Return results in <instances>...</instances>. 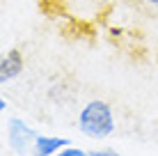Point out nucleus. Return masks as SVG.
<instances>
[{
    "mask_svg": "<svg viewBox=\"0 0 158 156\" xmlns=\"http://www.w3.org/2000/svg\"><path fill=\"white\" fill-rule=\"evenodd\" d=\"M78 129L87 138H108L115 131V117L106 101L94 99L80 110L78 117Z\"/></svg>",
    "mask_w": 158,
    "mask_h": 156,
    "instance_id": "1",
    "label": "nucleus"
},
{
    "mask_svg": "<svg viewBox=\"0 0 158 156\" xmlns=\"http://www.w3.org/2000/svg\"><path fill=\"white\" fill-rule=\"evenodd\" d=\"M37 133L19 117H12L7 122V147L16 154H25L35 147Z\"/></svg>",
    "mask_w": 158,
    "mask_h": 156,
    "instance_id": "2",
    "label": "nucleus"
},
{
    "mask_svg": "<svg viewBox=\"0 0 158 156\" xmlns=\"http://www.w3.org/2000/svg\"><path fill=\"white\" fill-rule=\"evenodd\" d=\"M23 71V55H21V51H7L2 55V60H0V83H9V80H14L19 74Z\"/></svg>",
    "mask_w": 158,
    "mask_h": 156,
    "instance_id": "3",
    "label": "nucleus"
},
{
    "mask_svg": "<svg viewBox=\"0 0 158 156\" xmlns=\"http://www.w3.org/2000/svg\"><path fill=\"white\" fill-rule=\"evenodd\" d=\"M64 138H55V136H37V142L32 147V156H55L60 149L67 147Z\"/></svg>",
    "mask_w": 158,
    "mask_h": 156,
    "instance_id": "4",
    "label": "nucleus"
},
{
    "mask_svg": "<svg viewBox=\"0 0 158 156\" xmlns=\"http://www.w3.org/2000/svg\"><path fill=\"white\" fill-rule=\"evenodd\" d=\"M55 156H87V152H83V149H78V147H71V145H67V147L60 149Z\"/></svg>",
    "mask_w": 158,
    "mask_h": 156,
    "instance_id": "5",
    "label": "nucleus"
},
{
    "mask_svg": "<svg viewBox=\"0 0 158 156\" xmlns=\"http://www.w3.org/2000/svg\"><path fill=\"white\" fill-rule=\"evenodd\" d=\"M87 156H119L115 149H94V152H87Z\"/></svg>",
    "mask_w": 158,
    "mask_h": 156,
    "instance_id": "6",
    "label": "nucleus"
},
{
    "mask_svg": "<svg viewBox=\"0 0 158 156\" xmlns=\"http://www.w3.org/2000/svg\"><path fill=\"white\" fill-rule=\"evenodd\" d=\"M142 2H147V5H158V0H142Z\"/></svg>",
    "mask_w": 158,
    "mask_h": 156,
    "instance_id": "7",
    "label": "nucleus"
}]
</instances>
